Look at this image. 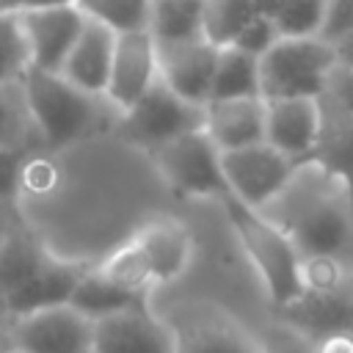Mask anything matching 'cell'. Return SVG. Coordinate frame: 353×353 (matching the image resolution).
Returning <instances> with one entry per match:
<instances>
[{
	"label": "cell",
	"mask_w": 353,
	"mask_h": 353,
	"mask_svg": "<svg viewBox=\"0 0 353 353\" xmlns=\"http://www.w3.org/2000/svg\"><path fill=\"white\" fill-rule=\"evenodd\" d=\"M6 325H8V320H6V314L0 312V336H6Z\"/></svg>",
	"instance_id": "f35d334b"
},
{
	"label": "cell",
	"mask_w": 353,
	"mask_h": 353,
	"mask_svg": "<svg viewBox=\"0 0 353 353\" xmlns=\"http://www.w3.org/2000/svg\"><path fill=\"white\" fill-rule=\"evenodd\" d=\"M146 157L160 174V179L185 199L223 201L229 196L221 168V149L212 143L204 127L146 152Z\"/></svg>",
	"instance_id": "8992f818"
},
{
	"label": "cell",
	"mask_w": 353,
	"mask_h": 353,
	"mask_svg": "<svg viewBox=\"0 0 353 353\" xmlns=\"http://www.w3.org/2000/svg\"><path fill=\"white\" fill-rule=\"evenodd\" d=\"M116 36L119 33H113L110 28H105L94 19H85V25L58 74H63L69 83H74L77 88H83L88 94L105 97L113 50H116Z\"/></svg>",
	"instance_id": "d6986e66"
},
{
	"label": "cell",
	"mask_w": 353,
	"mask_h": 353,
	"mask_svg": "<svg viewBox=\"0 0 353 353\" xmlns=\"http://www.w3.org/2000/svg\"><path fill=\"white\" fill-rule=\"evenodd\" d=\"M325 19V0H287L276 14L273 25L281 39H306L320 36Z\"/></svg>",
	"instance_id": "f1b7e54d"
},
{
	"label": "cell",
	"mask_w": 353,
	"mask_h": 353,
	"mask_svg": "<svg viewBox=\"0 0 353 353\" xmlns=\"http://www.w3.org/2000/svg\"><path fill=\"white\" fill-rule=\"evenodd\" d=\"M268 102L262 97L212 99L204 105V132L221 152L265 143Z\"/></svg>",
	"instance_id": "e0dca14e"
},
{
	"label": "cell",
	"mask_w": 353,
	"mask_h": 353,
	"mask_svg": "<svg viewBox=\"0 0 353 353\" xmlns=\"http://www.w3.org/2000/svg\"><path fill=\"white\" fill-rule=\"evenodd\" d=\"M336 61L334 44L320 36L279 39L259 58V94L265 102L295 97L320 99Z\"/></svg>",
	"instance_id": "5b68a950"
},
{
	"label": "cell",
	"mask_w": 353,
	"mask_h": 353,
	"mask_svg": "<svg viewBox=\"0 0 353 353\" xmlns=\"http://www.w3.org/2000/svg\"><path fill=\"white\" fill-rule=\"evenodd\" d=\"M0 146L41 149L22 83L0 85Z\"/></svg>",
	"instance_id": "d4e9b609"
},
{
	"label": "cell",
	"mask_w": 353,
	"mask_h": 353,
	"mask_svg": "<svg viewBox=\"0 0 353 353\" xmlns=\"http://www.w3.org/2000/svg\"><path fill=\"white\" fill-rule=\"evenodd\" d=\"M55 3H69V0H0V14H25L33 8H44V6H55Z\"/></svg>",
	"instance_id": "836d02e7"
},
{
	"label": "cell",
	"mask_w": 353,
	"mask_h": 353,
	"mask_svg": "<svg viewBox=\"0 0 353 353\" xmlns=\"http://www.w3.org/2000/svg\"><path fill=\"white\" fill-rule=\"evenodd\" d=\"M6 347H8V342H6V336H0V353H6Z\"/></svg>",
	"instance_id": "ab89813d"
},
{
	"label": "cell",
	"mask_w": 353,
	"mask_h": 353,
	"mask_svg": "<svg viewBox=\"0 0 353 353\" xmlns=\"http://www.w3.org/2000/svg\"><path fill=\"white\" fill-rule=\"evenodd\" d=\"M284 3L287 0H254L251 6H254V14L268 17V19H276V14L284 8Z\"/></svg>",
	"instance_id": "8d00e7d4"
},
{
	"label": "cell",
	"mask_w": 353,
	"mask_h": 353,
	"mask_svg": "<svg viewBox=\"0 0 353 353\" xmlns=\"http://www.w3.org/2000/svg\"><path fill=\"white\" fill-rule=\"evenodd\" d=\"M149 36L157 47L204 36V0H149Z\"/></svg>",
	"instance_id": "603a6c76"
},
{
	"label": "cell",
	"mask_w": 353,
	"mask_h": 353,
	"mask_svg": "<svg viewBox=\"0 0 353 353\" xmlns=\"http://www.w3.org/2000/svg\"><path fill=\"white\" fill-rule=\"evenodd\" d=\"M168 328L174 353H268L251 328L212 303H193Z\"/></svg>",
	"instance_id": "30bf717a"
},
{
	"label": "cell",
	"mask_w": 353,
	"mask_h": 353,
	"mask_svg": "<svg viewBox=\"0 0 353 353\" xmlns=\"http://www.w3.org/2000/svg\"><path fill=\"white\" fill-rule=\"evenodd\" d=\"M334 50H336V58H339V63H345V66H353V33H347L345 39H339V41L334 44Z\"/></svg>",
	"instance_id": "74e56055"
},
{
	"label": "cell",
	"mask_w": 353,
	"mask_h": 353,
	"mask_svg": "<svg viewBox=\"0 0 353 353\" xmlns=\"http://www.w3.org/2000/svg\"><path fill=\"white\" fill-rule=\"evenodd\" d=\"M254 0H204V39L218 47L234 41L243 25L254 17Z\"/></svg>",
	"instance_id": "4316f807"
},
{
	"label": "cell",
	"mask_w": 353,
	"mask_h": 353,
	"mask_svg": "<svg viewBox=\"0 0 353 353\" xmlns=\"http://www.w3.org/2000/svg\"><path fill=\"white\" fill-rule=\"evenodd\" d=\"M234 97H262L259 94V58L243 52L234 44H226L218 52L210 102L234 99Z\"/></svg>",
	"instance_id": "cb8c5ba5"
},
{
	"label": "cell",
	"mask_w": 353,
	"mask_h": 353,
	"mask_svg": "<svg viewBox=\"0 0 353 353\" xmlns=\"http://www.w3.org/2000/svg\"><path fill=\"white\" fill-rule=\"evenodd\" d=\"M347 33H353V0H325V19L320 39L336 44Z\"/></svg>",
	"instance_id": "1f68e13d"
},
{
	"label": "cell",
	"mask_w": 353,
	"mask_h": 353,
	"mask_svg": "<svg viewBox=\"0 0 353 353\" xmlns=\"http://www.w3.org/2000/svg\"><path fill=\"white\" fill-rule=\"evenodd\" d=\"M201 127H204V108L182 99L163 80H157L130 110L119 116L113 135L146 154Z\"/></svg>",
	"instance_id": "52a82bcc"
},
{
	"label": "cell",
	"mask_w": 353,
	"mask_h": 353,
	"mask_svg": "<svg viewBox=\"0 0 353 353\" xmlns=\"http://www.w3.org/2000/svg\"><path fill=\"white\" fill-rule=\"evenodd\" d=\"M6 342L22 353H94V323L63 303L11 320Z\"/></svg>",
	"instance_id": "9c48e42d"
},
{
	"label": "cell",
	"mask_w": 353,
	"mask_h": 353,
	"mask_svg": "<svg viewBox=\"0 0 353 353\" xmlns=\"http://www.w3.org/2000/svg\"><path fill=\"white\" fill-rule=\"evenodd\" d=\"M50 256L52 254L44 248V243L19 221L0 245V306L22 284H28Z\"/></svg>",
	"instance_id": "7402d4cb"
},
{
	"label": "cell",
	"mask_w": 353,
	"mask_h": 353,
	"mask_svg": "<svg viewBox=\"0 0 353 353\" xmlns=\"http://www.w3.org/2000/svg\"><path fill=\"white\" fill-rule=\"evenodd\" d=\"M30 72V50L19 17L0 14V85L22 83Z\"/></svg>",
	"instance_id": "83f0119b"
},
{
	"label": "cell",
	"mask_w": 353,
	"mask_h": 353,
	"mask_svg": "<svg viewBox=\"0 0 353 353\" xmlns=\"http://www.w3.org/2000/svg\"><path fill=\"white\" fill-rule=\"evenodd\" d=\"M350 190H353V188H350Z\"/></svg>",
	"instance_id": "b9f144b4"
},
{
	"label": "cell",
	"mask_w": 353,
	"mask_h": 353,
	"mask_svg": "<svg viewBox=\"0 0 353 353\" xmlns=\"http://www.w3.org/2000/svg\"><path fill=\"white\" fill-rule=\"evenodd\" d=\"M218 52L221 47L204 36L193 41H182V44H163L157 47L160 80L182 99L204 108L212 97Z\"/></svg>",
	"instance_id": "4fadbf2b"
},
{
	"label": "cell",
	"mask_w": 353,
	"mask_h": 353,
	"mask_svg": "<svg viewBox=\"0 0 353 353\" xmlns=\"http://www.w3.org/2000/svg\"><path fill=\"white\" fill-rule=\"evenodd\" d=\"M190 262V232L171 218H154L124 237L113 251L94 262V268L119 287L152 295L154 290L185 276Z\"/></svg>",
	"instance_id": "3957f363"
},
{
	"label": "cell",
	"mask_w": 353,
	"mask_h": 353,
	"mask_svg": "<svg viewBox=\"0 0 353 353\" xmlns=\"http://www.w3.org/2000/svg\"><path fill=\"white\" fill-rule=\"evenodd\" d=\"M94 353H174V336L152 306L127 309L94 323Z\"/></svg>",
	"instance_id": "5bb4252c"
},
{
	"label": "cell",
	"mask_w": 353,
	"mask_h": 353,
	"mask_svg": "<svg viewBox=\"0 0 353 353\" xmlns=\"http://www.w3.org/2000/svg\"><path fill=\"white\" fill-rule=\"evenodd\" d=\"M30 152H36V149H8V146H0V199L3 201H17L22 165H25Z\"/></svg>",
	"instance_id": "4dcf8cb0"
},
{
	"label": "cell",
	"mask_w": 353,
	"mask_h": 353,
	"mask_svg": "<svg viewBox=\"0 0 353 353\" xmlns=\"http://www.w3.org/2000/svg\"><path fill=\"white\" fill-rule=\"evenodd\" d=\"M19 25L25 30L28 50H30V69L61 72L69 50L74 47L85 25V17L69 0V3H55V6L25 11L19 14Z\"/></svg>",
	"instance_id": "8fae6325"
},
{
	"label": "cell",
	"mask_w": 353,
	"mask_h": 353,
	"mask_svg": "<svg viewBox=\"0 0 353 353\" xmlns=\"http://www.w3.org/2000/svg\"><path fill=\"white\" fill-rule=\"evenodd\" d=\"M19 223V212H17V204L14 201H3L0 199V245L3 240L11 234V229Z\"/></svg>",
	"instance_id": "e575fe53"
},
{
	"label": "cell",
	"mask_w": 353,
	"mask_h": 353,
	"mask_svg": "<svg viewBox=\"0 0 353 353\" xmlns=\"http://www.w3.org/2000/svg\"><path fill=\"white\" fill-rule=\"evenodd\" d=\"M160 80L157 69V47L149 30H132L116 36L110 77L105 88V99L121 116L130 110L154 83Z\"/></svg>",
	"instance_id": "7c38bea8"
},
{
	"label": "cell",
	"mask_w": 353,
	"mask_h": 353,
	"mask_svg": "<svg viewBox=\"0 0 353 353\" xmlns=\"http://www.w3.org/2000/svg\"><path fill=\"white\" fill-rule=\"evenodd\" d=\"M301 163L281 154L270 143H254L234 152H221V168L229 196L245 207L262 210L292 179Z\"/></svg>",
	"instance_id": "ba28073f"
},
{
	"label": "cell",
	"mask_w": 353,
	"mask_h": 353,
	"mask_svg": "<svg viewBox=\"0 0 353 353\" xmlns=\"http://www.w3.org/2000/svg\"><path fill=\"white\" fill-rule=\"evenodd\" d=\"M69 306H74L83 317L97 323L102 317H110V314H119L127 309H146V306H152V295L119 287L110 279H105L94 265H88L72 292Z\"/></svg>",
	"instance_id": "44dd1931"
},
{
	"label": "cell",
	"mask_w": 353,
	"mask_h": 353,
	"mask_svg": "<svg viewBox=\"0 0 353 353\" xmlns=\"http://www.w3.org/2000/svg\"><path fill=\"white\" fill-rule=\"evenodd\" d=\"M317 135H320V99L295 97V99L268 102L265 143L292 157L295 163H306L314 154Z\"/></svg>",
	"instance_id": "2e32d148"
},
{
	"label": "cell",
	"mask_w": 353,
	"mask_h": 353,
	"mask_svg": "<svg viewBox=\"0 0 353 353\" xmlns=\"http://www.w3.org/2000/svg\"><path fill=\"white\" fill-rule=\"evenodd\" d=\"M279 312L290 328L309 334L317 342L336 334L353 336V279L334 290H303Z\"/></svg>",
	"instance_id": "9a60e30c"
},
{
	"label": "cell",
	"mask_w": 353,
	"mask_h": 353,
	"mask_svg": "<svg viewBox=\"0 0 353 353\" xmlns=\"http://www.w3.org/2000/svg\"><path fill=\"white\" fill-rule=\"evenodd\" d=\"M323 97L331 99L336 108H342L345 113L353 116V66H345V63L336 61V66L328 74Z\"/></svg>",
	"instance_id": "d6a6232c"
},
{
	"label": "cell",
	"mask_w": 353,
	"mask_h": 353,
	"mask_svg": "<svg viewBox=\"0 0 353 353\" xmlns=\"http://www.w3.org/2000/svg\"><path fill=\"white\" fill-rule=\"evenodd\" d=\"M353 188V116L320 97V135L309 157Z\"/></svg>",
	"instance_id": "ffe728a7"
},
{
	"label": "cell",
	"mask_w": 353,
	"mask_h": 353,
	"mask_svg": "<svg viewBox=\"0 0 353 353\" xmlns=\"http://www.w3.org/2000/svg\"><path fill=\"white\" fill-rule=\"evenodd\" d=\"M221 207L229 218V226H232L245 259L256 270L270 303L276 309L292 303L303 292V279H301L303 256L295 248V243L259 210L245 207L232 196H226L221 201Z\"/></svg>",
	"instance_id": "277c9868"
},
{
	"label": "cell",
	"mask_w": 353,
	"mask_h": 353,
	"mask_svg": "<svg viewBox=\"0 0 353 353\" xmlns=\"http://www.w3.org/2000/svg\"><path fill=\"white\" fill-rule=\"evenodd\" d=\"M85 19H94L113 33L149 30V0H72Z\"/></svg>",
	"instance_id": "484cf974"
},
{
	"label": "cell",
	"mask_w": 353,
	"mask_h": 353,
	"mask_svg": "<svg viewBox=\"0 0 353 353\" xmlns=\"http://www.w3.org/2000/svg\"><path fill=\"white\" fill-rule=\"evenodd\" d=\"M314 353H353V336L350 334L328 336V339L317 342V350Z\"/></svg>",
	"instance_id": "d590c367"
},
{
	"label": "cell",
	"mask_w": 353,
	"mask_h": 353,
	"mask_svg": "<svg viewBox=\"0 0 353 353\" xmlns=\"http://www.w3.org/2000/svg\"><path fill=\"white\" fill-rule=\"evenodd\" d=\"M6 353H22V350H17V347H11V345H8V347H6Z\"/></svg>",
	"instance_id": "60d3db41"
},
{
	"label": "cell",
	"mask_w": 353,
	"mask_h": 353,
	"mask_svg": "<svg viewBox=\"0 0 353 353\" xmlns=\"http://www.w3.org/2000/svg\"><path fill=\"white\" fill-rule=\"evenodd\" d=\"M25 99L41 149L63 152L83 141L113 132L119 113L105 97L88 94L58 72L30 69L22 77Z\"/></svg>",
	"instance_id": "7a4b0ae2"
},
{
	"label": "cell",
	"mask_w": 353,
	"mask_h": 353,
	"mask_svg": "<svg viewBox=\"0 0 353 353\" xmlns=\"http://www.w3.org/2000/svg\"><path fill=\"white\" fill-rule=\"evenodd\" d=\"M88 265H77V262H69V259H61V256H50L47 265L28 281L22 284L14 295H8L3 301V314L6 320H17V317H25V314H33V312H41V309H52V306H63L72 301V292L83 276Z\"/></svg>",
	"instance_id": "ac0fdd59"
},
{
	"label": "cell",
	"mask_w": 353,
	"mask_h": 353,
	"mask_svg": "<svg viewBox=\"0 0 353 353\" xmlns=\"http://www.w3.org/2000/svg\"><path fill=\"white\" fill-rule=\"evenodd\" d=\"M281 36H279V30H276V25H273V19H268V17H259V14H254L245 25H243V30L234 36V47H240L243 52H248V55H256V58H262L276 41H279Z\"/></svg>",
	"instance_id": "f546056e"
},
{
	"label": "cell",
	"mask_w": 353,
	"mask_h": 353,
	"mask_svg": "<svg viewBox=\"0 0 353 353\" xmlns=\"http://www.w3.org/2000/svg\"><path fill=\"white\" fill-rule=\"evenodd\" d=\"M301 251V256H339L353 251V190L314 160L298 165L287 188L259 210Z\"/></svg>",
	"instance_id": "6da1fadb"
}]
</instances>
